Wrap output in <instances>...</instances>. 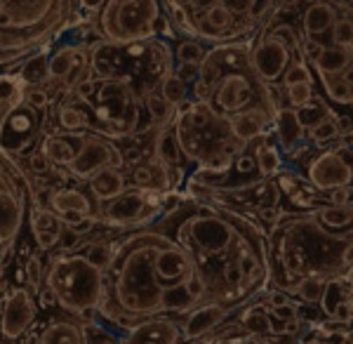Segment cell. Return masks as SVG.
Segmentation results:
<instances>
[{
  "mask_svg": "<svg viewBox=\"0 0 353 344\" xmlns=\"http://www.w3.org/2000/svg\"><path fill=\"white\" fill-rule=\"evenodd\" d=\"M24 80L17 73H0V133H3L10 113L24 102Z\"/></svg>",
  "mask_w": 353,
  "mask_h": 344,
  "instance_id": "484cf974",
  "label": "cell"
},
{
  "mask_svg": "<svg viewBox=\"0 0 353 344\" xmlns=\"http://www.w3.org/2000/svg\"><path fill=\"white\" fill-rule=\"evenodd\" d=\"M208 48L203 45V40L198 38H184L174 45V64H193L201 66V61L205 59Z\"/></svg>",
  "mask_w": 353,
  "mask_h": 344,
  "instance_id": "d590c367",
  "label": "cell"
},
{
  "mask_svg": "<svg viewBox=\"0 0 353 344\" xmlns=\"http://www.w3.org/2000/svg\"><path fill=\"white\" fill-rule=\"evenodd\" d=\"M24 102L36 106L38 111H45L50 106V90L45 85H28L24 90Z\"/></svg>",
  "mask_w": 353,
  "mask_h": 344,
  "instance_id": "ee69618b",
  "label": "cell"
},
{
  "mask_svg": "<svg viewBox=\"0 0 353 344\" xmlns=\"http://www.w3.org/2000/svg\"><path fill=\"white\" fill-rule=\"evenodd\" d=\"M325 283L327 280L321 276H304L290 288L288 295H292L301 305H318L323 297V290H325Z\"/></svg>",
  "mask_w": 353,
  "mask_h": 344,
  "instance_id": "836d02e7",
  "label": "cell"
},
{
  "mask_svg": "<svg viewBox=\"0 0 353 344\" xmlns=\"http://www.w3.org/2000/svg\"><path fill=\"white\" fill-rule=\"evenodd\" d=\"M153 158L158 163H163L165 168L174 170L181 175V168L186 165V158L179 149V142L174 137L172 123L163 125V128H156V140H153Z\"/></svg>",
  "mask_w": 353,
  "mask_h": 344,
  "instance_id": "44dd1931",
  "label": "cell"
},
{
  "mask_svg": "<svg viewBox=\"0 0 353 344\" xmlns=\"http://www.w3.org/2000/svg\"><path fill=\"white\" fill-rule=\"evenodd\" d=\"M78 21L90 19L76 0H0V66H17Z\"/></svg>",
  "mask_w": 353,
  "mask_h": 344,
  "instance_id": "5b68a950",
  "label": "cell"
},
{
  "mask_svg": "<svg viewBox=\"0 0 353 344\" xmlns=\"http://www.w3.org/2000/svg\"><path fill=\"white\" fill-rule=\"evenodd\" d=\"M250 48L252 43L243 40L217 43L205 52L198 66L196 80L210 88L208 104L226 118L252 106H264L273 113L281 108L278 93L261 83L250 64Z\"/></svg>",
  "mask_w": 353,
  "mask_h": 344,
  "instance_id": "277c9868",
  "label": "cell"
},
{
  "mask_svg": "<svg viewBox=\"0 0 353 344\" xmlns=\"http://www.w3.org/2000/svg\"><path fill=\"white\" fill-rule=\"evenodd\" d=\"M351 61H353V48L327 43L323 45V50L313 57L309 64L316 76H339Z\"/></svg>",
  "mask_w": 353,
  "mask_h": 344,
  "instance_id": "7402d4cb",
  "label": "cell"
},
{
  "mask_svg": "<svg viewBox=\"0 0 353 344\" xmlns=\"http://www.w3.org/2000/svg\"><path fill=\"white\" fill-rule=\"evenodd\" d=\"M41 344H85L83 325L71 321H54L41 332Z\"/></svg>",
  "mask_w": 353,
  "mask_h": 344,
  "instance_id": "f1b7e54d",
  "label": "cell"
},
{
  "mask_svg": "<svg viewBox=\"0 0 353 344\" xmlns=\"http://www.w3.org/2000/svg\"><path fill=\"white\" fill-rule=\"evenodd\" d=\"M236 309L217 305V302H203V305L193 307L189 314L181 316V335L184 342H198L205 340L214 328L224 325V321L231 316Z\"/></svg>",
  "mask_w": 353,
  "mask_h": 344,
  "instance_id": "2e32d148",
  "label": "cell"
},
{
  "mask_svg": "<svg viewBox=\"0 0 353 344\" xmlns=\"http://www.w3.org/2000/svg\"><path fill=\"white\" fill-rule=\"evenodd\" d=\"M28 215H31V231H59L61 229V222L57 220L54 210H45L33 205L28 210Z\"/></svg>",
  "mask_w": 353,
  "mask_h": 344,
  "instance_id": "b9f144b4",
  "label": "cell"
},
{
  "mask_svg": "<svg viewBox=\"0 0 353 344\" xmlns=\"http://www.w3.org/2000/svg\"><path fill=\"white\" fill-rule=\"evenodd\" d=\"M339 10L325 0H311L309 8L301 15V36L321 40V36L330 33V28L337 21Z\"/></svg>",
  "mask_w": 353,
  "mask_h": 344,
  "instance_id": "ffe728a7",
  "label": "cell"
},
{
  "mask_svg": "<svg viewBox=\"0 0 353 344\" xmlns=\"http://www.w3.org/2000/svg\"><path fill=\"white\" fill-rule=\"evenodd\" d=\"M88 187L92 191L94 200L99 203H106V200L116 198L118 193H123L125 189V175L121 168H104V170H97L92 177L88 180Z\"/></svg>",
  "mask_w": 353,
  "mask_h": 344,
  "instance_id": "d4e9b609",
  "label": "cell"
},
{
  "mask_svg": "<svg viewBox=\"0 0 353 344\" xmlns=\"http://www.w3.org/2000/svg\"><path fill=\"white\" fill-rule=\"evenodd\" d=\"M81 252L92 262L94 267H99L101 271H106L111 265V255H113V245H109L106 240H92V243L83 245Z\"/></svg>",
  "mask_w": 353,
  "mask_h": 344,
  "instance_id": "60d3db41",
  "label": "cell"
},
{
  "mask_svg": "<svg viewBox=\"0 0 353 344\" xmlns=\"http://www.w3.org/2000/svg\"><path fill=\"white\" fill-rule=\"evenodd\" d=\"M349 137H353V128H351V135H349Z\"/></svg>",
  "mask_w": 353,
  "mask_h": 344,
  "instance_id": "6125c7cd",
  "label": "cell"
},
{
  "mask_svg": "<svg viewBox=\"0 0 353 344\" xmlns=\"http://www.w3.org/2000/svg\"><path fill=\"white\" fill-rule=\"evenodd\" d=\"M273 116L276 113L269 111V108L252 106L229 116V128L236 140H241L243 144H250L257 137L269 135V130H273Z\"/></svg>",
  "mask_w": 353,
  "mask_h": 344,
  "instance_id": "ac0fdd59",
  "label": "cell"
},
{
  "mask_svg": "<svg viewBox=\"0 0 353 344\" xmlns=\"http://www.w3.org/2000/svg\"><path fill=\"white\" fill-rule=\"evenodd\" d=\"M341 344H353V332H349V335H346L344 340H341Z\"/></svg>",
  "mask_w": 353,
  "mask_h": 344,
  "instance_id": "680465c9",
  "label": "cell"
},
{
  "mask_svg": "<svg viewBox=\"0 0 353 344\" xmlns=\"http://www.w3.org/2000/svg\"><path fill=\"white\" fill-rule=\"evenodd\" d=\"M61 99L73 102L88 113L90 133L125 140L141 130V97L121 78H101L90 73L76 88L61 95Z\"/></svg>",
  "mask_w": 353,
  "mask_h": 344,
  "instance_id": "8992f818",
  "label": "cell"
},
{
  "mask_svg": "<svg viewBox=\"0 0 353 344\" xmlns=\"http://www.w3.org/2000/svg\"><path fill=\"white\" fill-rule=\"evenodd\" d=\"M316 95H318L316 83H294V85L278 88V102H281V106L294 108V111L316 99Z\"/></svg>",
  "mask_w": 353,
  "mask_h": 344,
  "instance_id": "1f68e13d",
  "label": "cell"
},
{
  "mask_svg": "<svg viewBox=\"0 0 353 344\" xmlns=\"http://www.w3.org/2000/svg\"><path fill=\"white\" fill-rule=\"evenodd\" d=\"M33 240L41 250H52L59 243V231H33Z\"/></svg>",
  "mask_w": 353,
  "mask_h": 344,
  "instance_id": "f907efd6",
  "label": "cell"
},
{
  "mask_svg": "<svg viewBox=\"0 0 353 344\" xmlns=\"http://www.w3.org/2000/svg\"><path fill=\"white\" fill-rule=\"evenodd\" d=\"M158 93H161L165 99H168L170 104L176 106V108L184 106L186 102L191 99L189 83H186V80H181L174 71H170L168 76H165L161 83H158Z\"/></svg>",
  "mask_w": 353,
  "mask_h": 344,
  "instance_id": "e575fe53",
  "label": "cell"
},
{
  "mask_svg": "<svg viewBox=\"0 0 353 344\" xmlns=\"http://www.w3.org/2000/svg\"><path fill=\"white\" fill-rule=\"evenodd\" d=\"M81 325H83L85 344H123V340L116 332L104 328V325L97 323V321H85Z\"/></svg>",
  "mask_w": 353,
  "mask_h": 344,
  "instance_id": "ab89813d",
  "label": "cell"
},
{
  "mask_svg": "<svg viewBox=\"0 0 353 344\" xmlns=\"http://www.w3.org/2000/svg\"><path fill=\"white\" fill-rule=\"evenodd\" d=\"M214 3L224 5L226 10H231V12L236 17H241V19H248L250 8H252V0H214Z\"/></svg>",
  "mask_w": 353,
  "mask_h": 344,
  "instance_id": "681fc988",
  "label": "cell"
},
{
  "mask_svg": "<svg viewBox=\"0 0 353 344\" xmlns=\"http://www.w3.org/2000/svg\"><path fill=\"white\" fill-rule=\"evenodd\" d=\"M24 182H28V177L24 175L21 165H17L12 153H8V151H3V149H0V187L24 184Z\"/></svg>",
  "mask_w": 353,
  "mask_h": 344,
  "instance_id": "74e56055",
  "label": "cell"
},
{
  "mask_svg": "<svg viewBox=\"0 0 353 344\" xmlns=\"http://www.w3.org/2000/svg\"><path fill=\"white\" fill-rule=\"evenodd\" d=\"M325 3L334 5L339 12H346V10H353V0H325Z\"/></svg>",
  "mask_w": 353,
  "mask_h": 344,
  "instance_id": "11a10c76",
  "label": "cell"
},
{
  "mask_svg": "<svg viewBox=\"0 0 353 344\" xmlns=\"http://www.w3.org/2000/svg\"><path fill=\"white\" fill-rule=\"evenodd\" d=\"M57 120H59V128L66 133H90V118L78 104L73 102L61 99V106L57 111Z\"/></svg>",
  "mask_w": 353,
  "mask_h": 344,
  "instance_id": "d6a6232c",
  "label": "cell"
},
{
  "mask_svg": "<svg viewBox=\"0 0 353 344\" xmlns=\"http://www.w3.org/2000/svg\"><path fill=\"white\" fill-rule=\"evenodd\" d=\"M271 262V285L290 292L304 276L337 278L353 267V231L323 224L316 210L285 212L266 233Z\"/></svg>",
  "mask_w": 353,
  "mask_h": 344,
  "instance_id": "3957f363",
  "label": "cell"
},
{
  "mask_svg": "<svg viewBox=\"0 0 353 344\" xmlns=\"http://www.w3.org/2000/svg\"><path fill=\"white\" fill-rule=\"evenodd\" d=\"M24 278L28 283V288L38 295V290L45 285V267H43V260L41 255H31L26 260V267H24Z\"/></svg>",
  "mask_w": 353,
  "mask_h": 344,
  "instance_id": "7bdbcfd3",
  "label": "cell"
},
{
  "mask_svg": "<svg viewBox=\"0 0 353 344\" xmlns=\"http://www.w3.org/2000/svg\"><path fill=\"white\" fill-rule=\"evenodd\" d=\"M90 26L97 38L111 45L176 36L163 0H104L90 19Z\"/></svg>",
  "mask_w": 353,
  "mask_h": 344,
  "instance_id": "ba28073f",
  "label": "cell"
},
{
  "mask_svg": "<svg viewBox=\"0 0 353 344\" xmlns=\"http://www.w3.org/2000/svg\"><path fill=\"white\" fill-rule=\"evenodd\" d=\"M38 302H41V309H50V307H57V297L54 292L48 288V285H43L41 290H38Z\"/></svg>",
  "mask_w": 353,
  "mask_h": 344,
  "instance_id": "db71d44e",
  "label": "cell"
},
{
  "mask_svg": "<svg viewBox=\"0 0 353 344\" xmlns=\"http://www.w3.org/2000/svg\"><path fill=\"white\" fill-rule=\"evenodd\" d=\"M81 240H83L81 233H76L71 227H64V224H61V229H59V243H57V245H59V250H61V252L76 250L78 245H81Z\"/></svg>",
  "mask_w": 353,
  "mask_h": 344,
  "instance_id": "7dc6e473",
  "label": "cell"
},
{
  "mask_svg": "<svg viewBox=\"0 0 353 344\" xmlns=\"http://www.w3.org/2000/svg\"><path fill=\"white\" fill-rule=\"evenodd\" d=\"M330 43L353 48V10H346L337 17V21L330 28Z\"/></svg>",
  "mask_w": 353,
  "mask_h": 344,
  "instance_id": "f35d334b",
  "label": "cell"
},
{
  "mask_svg": "<svg viewBox=\"0 0 353 344\" xmlns=\"http://www.w3.org/2000/svg\"><path fill=\"white\" fill-rule=\"evenodd\" d=\"M181 323L174 316H151L134 323L123 344H181Z\"/></svg>",
  "mask_w": 353,
  "mask_h": 344,
  "instance_id": "e0dca14e",
  "label": "cell"
},
{
  "mask_svg": "<svg viewBox=\"0 0 353 344\" xmlns=\"http://www.w3.org/2000/svg\"><path fill=\"white\" fill-rule=\"evenodd\" d=\"M172 130L186 163L198 168H226L248 146L233 137L229 118L205 102L191 99L176 108Z\"/></svg>",
  "mask_w": 353,
  "mask_h": 344,
  "instance_id": "52a82bcc",
  "label": "cell"
},
{
  "mask_svg": "<svg viewBox=\"0 0 353 344\" xmlns=\"http://www.w3.org/2000/svg\"><path fill=\"white\" fill-rule=\"evenodd\" d=\"M285 163L323 193L334 189L353 191V144H349V140H337L323 149L304 142L292 153H288Z\"/></svg>",
  "mask_w": 353,
  "mask_h": 344,
  "instance_id": "30bf717a",
  "label": "cell"
},
{
  "mask_svg": "<svg viewBox=\"0 0 353 344\" xmlns=\"http://www.w3.org/2000/svg\"><path fill=\"white\" fill-rule=\"evenodd\" d=\"M273 137H276L278 146H281V151L285 153V156L292 153L299 144H304L306 128L299 123L294 108H288V106L278 108L276 116H273Z\"/></svg>",
  "mask_w": 353,
  "mask_h": 344,
  "instance_id": "d6986e66",
  "label": "cell"
},
{
  "mask_svg": "<svg viewBox=\"0 0 353 344\" xmlns=\"http://www.w3.org/2000/svg\"><path fill=\"white\" fill-rule=\"evenodd\" d=\"M83 137V135H81ZM73 133H66V135H50L45 137L41 142V151L48 156V160L52 165H61V168H68L73 158L78 153V146H81V140L78 144H73Z\"/></svg>",
  "mask_w": 353,
  "mask_h": 344,
  "instance_id": "4316f807",
  "label": "cell"
},
{
  "mask_svg": "<svg viewBox=\"0 0 353 344\" xmlns=\"http://www.w3.org/2000/svg\"><path fill=\"white\" fill-rule=\"evenodd\" d=\"M316 80L321 83V95L325 97V102L334 106H353V85L341 76H316Z\"/></svg>",
  "mask_w": 353,
  "mask_h": 344,
  "instance_id": "f546056e",
  "label": "cell"
},
{
  "mask_svg": "<svg viewBox=\"0 0 353 344\" xmlns=\"http://www.w3.org/2000/svg\"><path fill=\"white\" fill-rule=\"evenodd\" d=\"M0 276H3V267H0Z\"/></svg>",
  "mask_w": 353,
  "mask_h": 344,
  "instance_id": "94428289",
  "label": "cell"
},
{
  "mask_svg": "<svg viewBox=\"0 0 353 344\" xmlns=\"http://www.w3.org/2000/svg\"><path fill=\"white\" fill-rule=\"evenodd\" d=\"M41 111L36 106L21 102L5 120V128L0 133V149L12 156H21L38 142L41 135Z\"/></svg>",
  "mask_w": 353,
  "mask_h": 344,
  "instance_id": "9a60e30c",
  "label": "cell"
},
{
  "mask_svg": "<svg viewBox=\"0 0 353 344\" xmlns=\"http://www.w3.org/2000/svg\"><path fill=\"white\" fill-rule=\"evenodd\" d=\"M337 140H341V137H339V128H337V113L334 111H330L325 118L318 120L316 125H311V128L306 130V142L316 149L334 144Z\"/></svg>",
  "mask_w": 353,
  "mask_h": 344,
  "instance_id": "4dcf8cb0",
  "label": "cell"
},
{
  "mask_svg": "<svg viewBox=\"0 0 353 344\" xmlns=\"http://www.w3.org/2000/svg\"><path fill=\"white\" fill-rule=\"evenodd\" d=\"M241 344H276V342H266V340H248V342H241Z\"/></svg>",
  "mask_w": 353,
  "mask_h": 344,
  "instance_id": "6f0895ef",
  "label": "cell"
},
{
  "mask_svg": "<svg viewBox=\"0 0 353 344\" xmlns=\"http://www.w3.org/2000/svg\"><path fill=\"white\" fill-rule=\"evenodd\" d=\"M273 10H276V0H252V8H250L248 19L254 21V24L261 28V24L269 19Z\"/></svg>",
  "mask_w": 353,
  "mask_h": 344,
  "instance_id": "f6af8a7d",
  "label": "cell"
},
{
  "mask_svg": "<svg viewBox=\"0 0 353 344\" xmlns=\"http://www.w3.org/2000/svg\"><path fill=\"white\" fill-rule=\"evenodd\" d=\"M294 57H299L297 50L285 38L273 33L271 28H259V33L252 40V48H250V64L261 83H266L269 88L281 85L283 73Z\"/></svg>",
  "mask_w": 353,
  "mask_h": 344,
  "instance_id": "7c38bea8",
  "label": "cell"
},
{
  "mask_svg": "<svg viewBox=\"0 0 353 344\" xmlns=\"http://www.w3.org/2000/svg\"><path fill=\"white\" fill-rule=\"evenodd\" d=\"M344 278H346V283H349L351 288H353V267L346 269V271H344Z\"/></svg>",
  "mask_w": 353,
  "mask_h": 344,
  "instance_id": "9f6ffc18",
  "label": "cell"
},
{
  "mask_svg": "<svg viewBox=\"0 0 353 344\" xmlns=\"http://www.w3.org/2000/svg\"><path fill=\"white\" fill-rule=\"evenodd\" d=\"M28 163H31V170L33 172H41V175H45V172H50V170L54 168V165L50 163L48 156H45L41 149H38V151H33L31 156H28Z\"/></svg>",
  "mask_w": 353,
  "mask_h": 344,
  "instance_id": "816d5d0a",
  "label": "cell"
},
{
  "mask_svg": "<svg viewBox=\"0 0 353 344\" xmlns=\"http://www.w3.org/2000/svg\"><path fill=\"white\" fill-rule=\"evenodd\" d=\"M132 180H134V187H141V189H151V163H139L132 168Z\"/></svg>",
  "mask_w": 353,
  "mask_h": 344,
  "instance_id": "c3c4849f",
  "label": "cell"
},
{
  "mask_svg": "<svg viewBox=\"0 0 353 344\" xmlns=\"http://www.w3.org/2000/svg\"><path fill=\"white\" fill-rule=\"evenodd\" d=\"M50 210L81 212L85 217H97V200H92L81 189H57L50 196Z\"/></svg>",
  "mask_w": 353,
  "mask_h": 344,
  "instance_id": "cb8c5ba5",
  "label": "cell"
},
{
  "mask_svg": "<svg viewBox=\"0 0 353 344\" xmlns=\"http://www.w3.org/2000/svg\"><path fill=\"white\" fill-rule=\"evenodd\" d=\"M38 302L31 288L14 285L8 290L3 305H0V335L8 342H17L31 330L38 318Z\"/></svg>",
  "mask_w": 353,
  "mask_h": 344,
  "instance_id": "5bb4252c",
  "label": "cell"
},
{
  "mask_svg": "<svg viewBox=\"0 0 353 344\" xmlns=\"http://www.w3.org/2000/svg\"><path fill=\"white\" fill-rule=\"evenodd\" d=\"M141 104H144V113L151 120V128H163V125H170L176 116V106L170 104L165 97L158 93V88L149 90V93L141 95Z\"/></svg>",
  "mask_w": 353,
  "mask_h": 344,
  "instance_id": "83f0119b",
  "label": "cell"
},
{
  "mask_svg": "<svg viewBox=\"0 0 353 344\" xmlns=\"http://www.w3.org/2000/svg\"><path fill=\"white\" fill-rule=\"evenodd\" d=\"M349 307H351V312H353V292H351V297H349Z\"/></svg>",
  "mask_w": 353,
  "mask_h": 344,
  "instance_id": "91938a15",
  "label": "cell"
},
{
  "mask_svg": "<svg viewBox=\"0 0 353 344\" xmlns=\"http://www.w3.org/2000/svg\"><path fill=\"white\" fill-rule=\"evenodd\" d=\"M294 83H316L313 68L304 57H294V59L290 61V66L285 68V73H283L278 88H283V85H294Z\"/></svg>",
  "mask_w": 353,
  "mask_h": 344,
  "instance_id": "8d00e7d4",
  "label": "cell"
},
{
  "mask_svg": "<svg viewBox=\"0 0 353 344\" xmlns=\"http://www.w3.org/2000/svg\"><path fill=\"white\" fill-rule=\"evenodd\" d=\"M149 227L189 252L208 285V302L241 309L269 290L266 229L254 217L214 200L179 198Z\"/></svg>",
  "mask_w": 353,
  "mask_h": 344,
  "instance_id": "6da1fadb",
  "label": "cell"
},
{
  "mask_svg": "<svg viewBox=\"0 0 353 344\" xmlns=\"http://www.w3.org/2000/svg\"><path fill=\"white\" fill-rule=\"evenodd\" d=\"M252 149H254V158H257L259 175L264 177V180H271V177H276L278 172L285 168V153L281 151L276 137H271V135L257 137V140L252 142Z\"/></svg>",
  "mask_w": 353,
  "mask_h": 344,
  "instance_id": "603a6c76",
  "label": "cell"
},
{
  "mask_svg": "<svg viewBox=\"0 0 353 344\" xmlns=\"http://www.w3.org/2000/svg\"><path fill=\"white\" fill-rule=\"evenodd\" d=\"M45 285L54 292L57 307L68 314L88 316L104 300V271L83 252H59L45 269Z\"/></svg>",
  "mask_w": 353,
  "mask_h": 344,
  "instance_id": "9c48e42d",
  "label": "cell"
},
{
  "mask_svg": "<svg viewBox=\"0 0 353 344\" xmlns=\"http://www.w3.org/2000/svg\"><path fill=\"white\" fill-rule=\"evenodd\" d=\"M125 165L123 151L111 142V137L99 133H83L81 146H78L76 158L68 163V177L78 182H88L97 170L104 168H121Z\"/></svg>",
  "mask_w": 353,
  "mask_h": 344,
  "instance_id": "4fadbf2b",
  "label": "cell"
},
{
  "mask_svg": "<svg viewBox=\"0 0 353 344\" xmlns=\"http://www.w3.org/2000/svg\"><path fill=\"white\" fill-rule=\"evenodd\" d=\"M208 302V285L191 255L168 233L139 227L113 245L99 312L132 328L151 316H184Z\"/></svg>",
  "mask_w": 353,
  "mask_h": 344,
  "instance_id": "7a4b0ae2",
  "label": "cell"
},
{
  "mask_svg": "<svg viewBox=\"0 0 353 344\" xmlns=\"http://www.w3.org/2000/svg\"><path fill=\"white\" fill-rule=\"evenodd\" d=\"M261 302H264V305H271V307L297 305V300H294L292 295H288L285 290H281V288H269V290H266V295L261 297Z\"/></svg>",
  "mask_w": 353,
  "mask_h": 344,
  "instance_id": "bcb514c9",
  "label": "cell"
},
{
  "mask_svg": "<svg viewBox=\"0 0 353 344\" xmlns=\"http://www.w3.org/2000/svg\"><path fill=\"white\" fill-rule=\"evenodd\" d=\"M165 193L153 189L130 187L101 205V220L109 227H149L163 212Z\"/></svg>",
  "mask_w": 353,
  "mask_h": 344,
  "instance_id": "8fae6325",
  "label": "cell"
},
{
  "mask_svg": "<svg viewBox=\"0 0 353 344\" xmlns=\"http://www.w3.org/2000/svg\"><path fill=\"white\" fill-rule=\"evenodd\" d=\"M78 3V12L85 15V19H92V15L104 5V0H76Z\"/></svg>",
  "mask_w": 353,
  "mask_h": 344,
  "instance_id": "f5cc1de1",
  "label": "cell"
}]
</instances>
